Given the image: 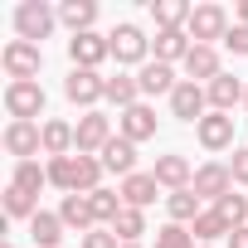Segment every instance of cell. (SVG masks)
Instances as JSON below:
<instances>
[{"mask_svg": "<svg viewBox=\"0 0 248 248\" xmlns=\"http://www.w3.org/2000/svg\"><path fill=\"white\" fill-rule=\"evenodd\" d=\"M54 25H59V10L49 5V0H20V5H15V30H20V39L44 44V39L54 34Z\"/></svg>", "mask_w": 248, "mask_h": 248, "instance_id": "6da1fadb", "label": "cell"}, {"mask_svg": "<svg viewBox=\"0 0 248 248\" xmlns=\"http://www.w3.org/2000/svg\"><path fill=\"white\" fill-rule=\"evenodd\" d=\"M0 63H5L10 83H34L39 78V63H44V49L30 44V39H10L5 49H0Z\"/></svg>", "mask_w": 248, "mask_h": 248, "instance_id": "7a4b0ae2", "label": "cell"}, {"mask_svg": "<svg viewBox=\"0 0 248 248\" xmlns=\"http://www.w3.org/2000/svg\"><path fill=\"white\" fill-rule=\"evenodd\" d=\"M63 97H68L73 107L97 112V102H107V78L93 73V68H73V73L63 78Z\"/></svg>", "mask_w": 248, "mask_h": 248, "instance_id": "3957f363", "label": "cell"}, {"mask_svg": "<svg viewBox=\"0 0 248 248\" xmlns=\"http://www.w3.org/2000/svg\"><path fill=\"white\" fill-rule=\"evenodd\" d=\"M73 137H78V156H102V146L117 132H112V117L107 112H83L78 127H73Z\"/></svg>", "mask_w": 248, "mask_h": 248, "instance_id": "277c9868", "label": "cell"}, {"mask_svg": "<svg viewBox=\"0 0 248 248\" xmlns=\"http://www.w3.org/2000/svg\"><path fill=\"white\" fill-rule=\"evenodd\" d=\"M5 112H10V122L44 117V88L39 83H5Z\"/></svg>", "mask_w": 248, "mask_h": 248, "instance_id": "5b68a950", "label": "cell"}, {"mask_svg": "<svg viewBox=\"0 0 248 248\" xmlns=\"http://www.w3.org/2000/svg\"><path fill=\"white\" fill-rule=\"evenodd\" d=\"M107 39H112V59H117L122 68H132V63H146V54H151V39L141 34V25H117Z\"/></svg>", "mask_w": 248, "mask_h": 248, "instance_id": "8992f818", "label": "cell"}, {"mask_svg": "<svg viewBox=\"0 0 248 248\" xmlns=\"http://www.w3.org/2000/svg\"><path fill=\"white\" fill-rule=\"evenodd\" d=\"M185 34H190L195 44H214V39H224V34H229V10H224V5H195Z\"/></svg>", "mask_w": 248, "mask_h": 248, "instance_id": "52a82bcc", "label": "cell"}, {"mask_svg": "<svg viewBox=\"0 0 248 248\" xmlns=\"http://www.w3.org/2000/svg\"><path fill=\"white\" fill-rule=\"evenodd\" d=\"M0 141H5V151H10L15 161H34V156L44 151V127H39V122H10Z\"/></svg>", "mask_w": 248, "mask_h": 248, "instance_id": "ba28073f", "label": "cell"}, {"mask_svg": "<svg viewBox=\"0 0 248 248\" xmlns=\"http://www.w3.org/2000/svg\"><path fill=\"white\" fill-rule=\"evenodd\" d=\"M68 59H73V68H93V73H97V63H102V59H112V39H107V34H97V30L73 34V39H68Z\"/></svg>", "mask_w": 248, "mask_h": 248, "instance_id": "9c48e42d", "label": "cell"}, {"mask_svg": "<svg viewBox=\"0 0 248 248\" xmlns=\"http://www.w3.org/2000/svg\"><path fill=\"white\" fill-rule=\"evenodd\" d=\"M204 204H219L229 190H233V170L229 166H219V161H204L200 170H195V185H190Z\"/></svg>", "mask_w": 248, "mask_h": 248, "instance_id": "30bf717a", "label": "cell"}, {"mask_svg": "<svg viewBox=\"0 0 248 248\" xmlns=\"http://www.w3.org/2000/svg\"><path fill=\"white\" fill-rule=\"evenodd\" d=\"M195 137L204 151H229L233 146V112H204L195 122Z\"/></svg>", "mask_w": 248, "mask_h": 248, "instance_id": "8fae6325", "label": "cell"}, {"mask_svg": "<svg viewBox=\"0 0 248 248\" xmlns=\"http://www.w3.org/2000/svg\"><path fill=\"white\" fill-rule=\"evenodd\" d=\"M185 83H200V88H209L219 73H224V63H219V49L214 44H195L190 54H185Z\"/></svg>", "mask_w": 248, "mask_h": 248, "instance_id": "7c38bea8", "label": "cell"}, {"mask_svg": "<svg viewBox=\"0 0 248 248\" xmlns=\"http://www.w3.org/2000/svg\"><path fill=\"white\" fill-rule=\"evenodd\" d=\"M117 137H127V141H151L156 137V107H146V102H137V107H127V112H117Z\"/></svg>", "mask_w": 248, "mask_h": 248, "instance_id": "4fadbf2b", "label": "cell"}, {"mask_svg": "<svg viewBox=\"0 0 248 248\" xmlns=\"http://www.w3.org/2000/svg\"><path fill=\"white\" fill-rule=\"evenodd\" d=\"M204 112H209V93H204L200 83H185V78H180V88L170 93V117H180V122L195 127Z\"/></svg>", "mask_w": 248, "mask_h": 248, "instance_id": "5bb4252c", "label": "cell"}, {"mask_svg": "<svg viewBox=\"0 0 248 248\" xmlns=\"http://www.w3.org/2000/svg\"><path fill=\"white\" fill-rule=\"evenodd\" d=\"M151 175H156V185H161V190H170V195L195 185V170H190V161H185L180 151H170V156H156Z\"/></svg>", "mask_w": 248, "mask_h": 248, "instance_id": "9a60e30c", "label": "cell"}, {"mask_svg": "<svg viewBox=\"0 0 248 248\" xmlns=\"http://www.w3.org/2000/svg\"><path fill=\"white\" fill-rule=\"evenodd\" d=\"M117 195H122V204H132V209H146V204H156L161 185H156V175H151V170H137V175H127V180L117 185Z\"/></svg>", "mask_w": 248, "mask_h": 248, "instance_id": "2e32d148", "label": "cell"}, {"mask_svg": "<svg viewBox=\"0 0 248 248\" xmlns=\"http://www.w3.org/2000/svg\"><path fill=\"white\" fill-rule=\"evenodd\" d=\"M151 49H156V63H185V54L195 49V39L185 34V30H156V39H151Z\"/></svg>", "mask_w": 248, "mask_h": 248, "instance_id": "e0dca14e", "label": "cell"}, {"mask_svg": "<svg viewBox=\"0 0 248 248\" xmlns=\"http://www.w3.org/2000/svg\"><path fill=\"white\" fill-rule=\"evenodd\" d=\"M137 83H141V97H161V93L170 97V93L180 88V83H175V68H170V63H156V59H151V63H141Z\"/></svg>", "mask_w": 248, "mask_h": 248, "instance_id": "ac0fdd59", "label": "cell"}, {"mask_svg": "<svg viewBox=\"0 0 248 248\" xmlns=\"http://www.w3.org/2000/svg\"><path fill=\"white\" fill-rule=\"evenodd\" d=\"M204 93H209V112H233V107L243 102L248 83H238L233 73H219V78H214V83H209Z\"/></svg>", "mask_w": 248, "mask_h": 248, "instance_id": "d6986e66", "label": "cell"}, {"mask_svg": "<svg viewBox=\"0 0 248 248\" xmlns=\"http://www.w3.org/2000/svg\"><path fill=\"white\" fill-rule=\"evenodd\" d=\"M59 219H63V229H73V233H93V229H97L88 195H63V200H59Z\"/></svg>", "mask_w": 248, "mask_h": 248, "instance_id": "ffe728a7", "label": "cell"}, {"mask_svg": "<svg viewBox=\"0 0 248 248\" xmlns=\"http://www.w3.org/2000/svg\"><path fill=\"white\" fill-rule=\"evenodd\" d=\"M102 166L112 170V175H137V141H127V137H112L107 146H102Z\"/></svg>", "mask_w": 248, "mask_h": 248, "instance_id": "44dd1931", "label": "cell"}, {"mask_svg": "<svg viewBox=\"0 0 248 248\" xmlns=\"http://www.w3.org/2000/svg\"><path fill=\"white\" fill-rule=\"evenodd\" d=\"M73 151H78L73 122H63V117H49V122H44V156L54 161V156H73Z\"/></svg>", "mask_w": 248, "mask_h": 248, "instance_id": "7402d4cb", "label": "cell"}, {"mask_svg": "<svg viewBox=\"0 0 248 248\" xmlns=\"http://www.w3.org/2000/svg\"><path fill=\"white\" fill-rule=\"evenodd\" d=\"M102 175H107L102 156H73V195H93V190H102Z\"/></svg>", "mask_w": 248, "mask_h": 248, "instance_id": "603a6c76", "label": "cell"}, {"mask_svg": "<svg viewBox=\"0 0 248 248\" xmlns=\"http://www.w3.org/2000/svg\"><path fill=\"white\" fill-rule=\"evenodd\" d=\"M63 233H68V229H63L59 209H54V214H49V209H39V214L30 219V238H34V248H59V243H63Z\"/></svg>", "mask_w": 248, "mask_h": 248, "instance_id": "cb8c5ba5", "label": "cell"}, {"mask_svg": "<svg viewBox=\"0 0 248 248\" xmlns=\"http://www.w3.org/2000/svg\"><path fill=\"white\" fill-rule=\"evenodd\" d=\"M190 15H195L190 0H151V20H156V30H185Z\"/></svg>", "mask_w": 248, "mask_h": 248, "instance_id": "d4e9b609", "label": "cell"}, {"mask_svg": "<svg viewBox=\"0 0 248 248\" xmlns=\"http://www.w3.org/2000/svg\"><path fill=\"white\" fill-rule=\"evenodd\" d=\"M59 25H68L73 34H88L97 25V0H63L59 5Z\"/></svg>", "mask_w": 248, "mask_h": 248, "instance_id": "484cf974", "label": "cell"}, {"mask_svg": "<svg viewBox=\"0 0 248 248\" xmlns=\"http://www.w3.org/2000/svg\"><path fill=\"white\" fill-rule=\"evenodd\" d=\"M166 214H170V224H195L204 214V200L195 190H175V195H166Z\"/></svg>", "mask_w": 248, "mask_h": 248, "instance_id": "4316f807", "label": "cell"}, {"mask_svg": "<svg viewBox=\"0 0 248 248\" xmlns=\"http://www.w3.org/2000/svg\"><path fill=\"white\" fill-rule=\"evenodd\" d=\"M190 233H195V243H219V238H229L233 229H229V219H224L214 204H204V214L190 224Z\"/></svg>", "mask_w": 248, "mask_h": 248, "instance_id": "83f0119b", "label": "cell"}, {"mask_svg": "<svg viewBox=\"0 0 248 248\" xmlns=\"http://www.w3.org/2000/svg\"><path fill=\"white\" fill-rule=\"evenodd\" d=\"M107 102H112L117 112L137 107V102H141V83H137V73H117V78H107Z\"/></svg>", "mask_w": 248, "mask_h": 248, "instance_id": "f1b7e54d", "label": "cell"}, {"mask_svg": "<svg viewBox=\"0 0 248 248\" xmlns=\"http://www.w3.org/2000/svg\"><path fill=\"white\" fill-rule=\"evenodd\" d=\"M0 204H5V219H34V214H39V195H30V190H20V185H5Z\"/></svg>", "mask_w": 248, "mask_h": 248, "instance_id": "f546056e", "label": "cell"}, {"mask_svg": "<svg viewBox=\"0 0 248 248\" xmlns=\"http://www.w3.org/2000/svg\"><path fill=\"white\" fill-rule=\"evenodd\" d=\"M112 233H117L122 243H137V238L146 233V209H132V204H122V214L112 219Z\"/></svg>", "mask_w": 248, "mask_h": 248, "instance_id": "4dcf8cb0", "label": "cell"}, {"mask_svg": "<svg viewBox=\"0 0 248 248\" xmlns=\"http://www.w3.org/2000/svg\"><path fill=\"white\" fill-rule=\"evenodd\" d=\"M10 185H20V190L39 195V190L49 185V166H39V161H15V175H10Z\"/></svg>", "mask_w": 248, "mask_h": 248, "instance_id": "1f68e13d", "label": "cell"}, {"mask_svg": "<svg viewBox=\"0 0 248 248\" xmlns=\"http://www.w3.org/2000/svg\"><path fill=\"white\" fill-rule=\"evenodd\" d=\"M88 204H93L97 229H112V219L122 214V195H117V190H93V195H88Z\"/></svg>", "mask_w": 248, "mask_h": 248, "instance_id": "d6a6232c", "label": "cell"}, {"mask_svg": "<svg viewBox=\"0 0 248 248\" xmlns=\"http://www.w3.org/2000/svg\"><path fill=\"white\" fill-rule=\"evenodd\" d=\"M214 209L229 219V229H243V224H248V195H238V190H229V195H224Z\"/></svg>", "mask_w": 248, "mask_h": 248, "instance_id": "836d02e7", "label": "cell"}, {"mask_svg": "<svg viewBox=\"0 0 248 248\" xmlns=\"http://www.w3.org/2000/svg\"><path fill=\"white\" fill-rule=\"evenodd\" d=\"M156 248H200V243H195L190 224H161L156 229Z\"/></svg>", "mask_w": 248, "mask_h": 248, "instance_id": "e575fe53", "label": "cell"}, {"mask_svg": "<svg viewBox=\"0 0 248 248\" xmlns=\"http://www.w3.org/2000/svg\"><path fill=\"white\" fill-rule=\"evenodd\" d=\"M49 185H59L63 195H73V156H54L49 161Z\"/></svg>", "mask_w": 248, "mask_h": 248, "instance_id": "d590c367", "label": "cell"}, {"mask_svg": "<svg viewBox=\"0 0 248 248\" xmlns=\"http://www.w3.org/2000/svg\"><path fill=\"white\" fill-rule=\"evenodd\" d=\"M224 49H229V54H238V59H248V25H229Z\"/></svg>", "mask_w": 248, "mask_h": 248, "instance_id": "8d00e7d4", "label": "cell"}, {"mask_svg": "<svg viewBox=\"0 0 248 248\" xmlns=\"http://www.w3.org/2000/svg\"><path fill=\"white\" fill-rule=\"evenodd\" d=\"M83 248H122V238L112 229H93V233H83Z\"/></svg>", "mask_w": 248, "mask_h": 248, "instance_id": "74e56055", "label": "cell"}, {"mask_svg": "<svg viewBox=\"0 0 248 248\" xmlns=\"http://www.w3.org/2000/svg\"><path fill=\"white\" fill-rule=\"evenodd\" d=\"M229 170H233V185H248V146H233Z\"/></svg>", "mask_w": 248, "mask_h": 248, "instance_id": "f35d334b", "label": "cell"}, {"mask_svg": "<svg viewBox=\"0 0 248 248\" xmlns=\"http://www.w3.org/2000/svg\"><path fill=\"white\" fill-rule=\"evenodd\" d=\"M229 248H248V224H243V229H233V233H229Z\"/></svg>", "mask_w": 248, "mask_h": 248, "instance_id": "ab89813d", "label": "cell"}, {"mask_svg": "<svg viewBox=\"0 0 248 248\" xmlns=\"http://www.w3.org/2000/svg\"><path fill=\"white\" fill-rule=\"evenodd\" d=\"M238 25H248V0H238Z\"/></svg>", "mask_w": 248, "mask_h": 248, "instance_id": "60d3db41", "label": "cell"}, {"mask_svg": "<svg viewBox=\"0 0 248 248\" xmlns=\"http://www.w3.org/2000/svg\"><path fill=\"white\" fill-rule=\"evenodd\" d=\"M122 248H141V243H122Z\"/></svg>", "mask_w": 248, "mask_h": 248, "instance_id": "b9f144b4", "label": "cell"}, {"mask_svg": "<svg viewBox=\"0 0 248 248\" xmlns=\"http://www.w3.org/2000/svg\"><path fill=\"white\" fill-rule=\"evenodd\" d=\"M0 248H15V243H0Z\"/></svg>", "mask_w": 248, "mask_h": 248, "instance_id": "7bdbcfd3", "label": "cell"}, {"mask_svg": "<svg viewBox=\"0 0 248 248\" xmlns=\"http://www.w3.org/2000/svg\"><path fill=\"white\" fill-rule=\"evenodd\" d=\"M200 248H214V243H200Z\"/></svg>", "mask_w": 248, "mask_h": 248, "instance_id": "ee69618b", "label": "cell"}, {"mask_svg": "<svg viewBox=\"0 0 248 248\" xmlns=\"http://www.w3.org/2000/svg\"><path fill=\"white\" fill-rule=\"evenodd\" d=\"M243 107H248V93H243Z\"/></svg>", "mask_w": 248, "mask_h": 248, "instance_id": "f6af8a7d", "label": "cell"}]
</instances>
